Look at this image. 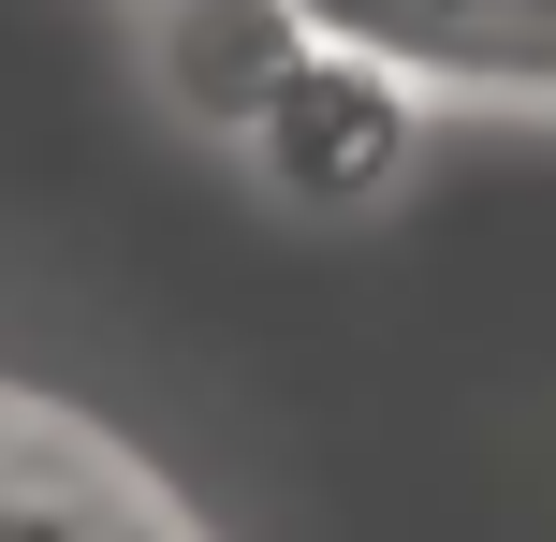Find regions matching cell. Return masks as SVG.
I'll list each match as a JSON object with an SVG mask.
<instances>
[{"label":"cell","mask_w":556,"mask_h":542,"mask_svg":"<svg viewBox=\"0 0 556 542\" xmlns=\"http://www.w3.org/2000/svg\"><path fill=\"white\" fill-rule=\"evenodd\" d=\"M307 0H162V103L191 117V133H250L264 117V88L307 59Z\"/></svg>","instance_id":"7a4b0ae2"},{"label":"cell","mask_w":556,"mask_h":542,"mask_svg":"<svg viewBox=\"0 0 556 542\" xmlns=\"http://www.w3.org/2000/svg\"><path fill=\"white\" fill-rule=\"evenodd\" d=\"M235 162L307 220H352L425 162V59L366 45V29H307V59L264 88V117L235 133Z\"/></svg>","instance_id":"6da1fadb"}]
</instances>
